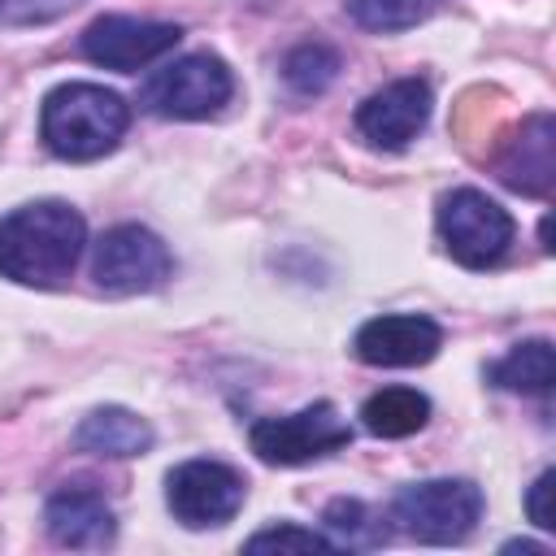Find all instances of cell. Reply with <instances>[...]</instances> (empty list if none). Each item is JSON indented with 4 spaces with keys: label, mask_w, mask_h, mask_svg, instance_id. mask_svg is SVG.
I'll list each match as a JSON object with an SVG mask.
<instances>
[{
    "label": "cell",
    "mask_w": 556,
    "mask_h": 556,
    "mask_svg": "<svg viewBox=\"0 0 556 556\" xmlns=\"http://www.w3.org/2000/svg\"><path fill=\"white\" fill-rule=\"evenodd\" d=\"M165 504L191 530L222 526L243 508V478L222 460H182L165 478Z\"/></svg>",
    "instance_id": "obj_9"
},
{
    "label": "cell",
    "mask_w": 556,
    "mask_h": 556,
    "mask_svg": "<svg viewBox=\"0 0 556 556\" xmlns=\"http://www.w3.org/2000/svg\"><path fill=\"white\" fill-rule=\"evenodd\" d=\"M321 521H326V539L334 547H378L387 539V526L361 500H334Z\"/></svg>",
    "instance_id": "obj_18"
},
{
    "label": "cell",
    "mask_w": 556,
    "mask_h": 556,
    "mask_svg": "<svg viewBox=\"0 0 556 556\" xmlns=\"http://www.w3.org/2000/svg\"><path fill=\"white\" fill-rule=\"evenodd\" d=\"M282 78L295 96H321L334 78H339V52L330 43H300L287 52L282 61Z\"/></svg>",
    "instance_id": "obj_17"
},
{
    "label": "cell",
    "mask_w": 556,
    "mask_h": 556,
    "mask_svg": "<svg viewBox=\"0 0 556 556\" xmlns=\"http://www.w3.org/2000/svg\"><path fill=\"white\" fill-rule=\"evenodd\" d=\"M74 447L91 452V456H143L152 447V426L130 408L104 404V408H91L78 421Z\"/></svg>",
    "instance_id": "obj_14"
},
{
    "label": "cell",
    "mask_w": 556,
    "mask_h": 556,
    "mask_svg": "<svg viewBox=\"0 0 556 556\" xmlns=\"http://www.w3.org/2000/svg\"><path fill=\"white\" fill-rule=\"evenodd\" d=\"M126 126L130 104L100 83H61L39 109V135L61 161H96L113 152Z\"/></svg>",
    "instance_id": "obj_2"
},
{
    "label": "cell",
    "mask_w": 556,
    "mask_h": 556,
    "mask_svg": "<svg viewBox=\"0 0 556 556\" xmlns=\"http://www.w3.org/2000/svg\"><path fill=\"white\" fill-rule=\"evenodd\" d=\"M43 526H48V534L61 547H78V552H100L117 534V521H113L109 500L96 486H83V482H74V486L65 482V486H56L48 495Z\"/></svg>",
    "instance_id": "obj_13"
},
{
    "label": "cell",
    "mask_w": 556,
    "mask_h": 556,
    "mask_svg": "<svg viewBox=\"0 0 556 556\" xmlns=\"http://www.w3.org/2000/svg\"><path fill=\"white\" fill-rule=\"evenodd\" d=\"M552 491H556V473H552V469H543V473L534 478V486L526 491V513H530V521H534L539 530H556Z\"/></svg>",
    "instance_id": "obj_22"
},
{
    "label": "cell",
    "mask_w": 556,
    "mask_h": 556,
    "mask_svg": "<svg viewBox=\"0 0 556 556\" xmlns=\"http://www.w3.org/2000/svg\"><path fill=\"white\" fill-rule=\"evenodd\" d=\"M248 552H334V543L317 530H304V526H269V530H256L248 539Z\"/></svg>",
    "instance_id": "obj_20"
},
{
    "label": "cell",
    "mask_w": 556,
    "mask_h": 556,
    "mask_svg": "<svg viewBox=\"0 0 556 556\" xmlns=\"http://www.w3.org/2000/svg\"><path fill=\"white\" fill-rule=\"evenodd\" d=\"M87 243L78 208L65 200H35L0 217V274L22 287H61Z\"/></svg>",
    "instance_id": "obj_1"
},
{
    "label": "cell",
    "mask_w": 556,
    "mask_h": 556,
    "mask_svg": "<svg viewBox=\"0 0 556 556\" xmlns=\"http://www.w3.org/2000/svg\"><path fill=\"white\" fill-rule=\"evenodd\" d=\"M352 348L365 365L408 369V365L434 361V352L443 348V330H439V321H430L421 313H382L356 330Z\"/></svg>",
    "instance_id": "obj_12"
},
{
    "label": "cell",
    "mask_w": 556,
    "mask_h": 556,
    "mask_svg": "<svg viewBox=\"0 0 556 556\" xmlns=\"http://www.w3.org/2000/svg\"><path fill=\"white\" fill-rule=\"evenodd\" d=\"M169 269H174L169 248L148 226H113V230H104L100 243H96V256H91L96 287L113 291V295L156 291L169 278Z\"/></svg>",
    "instance_id": "obj_7"
},
{
    "label": "cell",
    "mask_w": 556,
    "mask_h": 556,
    "mask_svg": "<svg viewBox=\"0 0 556 556\" xmlns=\"http://www.w3.org/2000/svg\"><path fill=\"white\" fill-rule=\"evenodd\" d=\"M552 143H556L552 113H530L517 130H504L495 139V148L486 152V161H491V169L500 174L504 187H513L521 195H547L552 191V178H556Z\"/></svg>",
    "instance_id": "obj_10"
},
{
    "label": "cell",
    "mask_w": 556,
    "mask_h": 556,
    "mask_svg": "<svg viewBox=\"0 0 556 556\" xmlns=\"http://www.w3.org/2000/svg\"><path fill=\"white\" fill-rule=\"evenodd\" d=\"M83 0H0V22H48Z\"/></svg>",
    "instance_id": "obj_21"
},
{
    "label": "cell",
    "mask_w": 556,
    "mask_h": 556,
    "mask_svg": "<svg viewBox=\"0 0 556 556\" xmlns=\"http://www.w3.org/2000/svg\"><path fill=\"white\" fill-rule=\"evenodd\" d=\"M182 39V30L174 22H148V17H126V13H109V17H96L83 39H78V52L104 70H122V74H135L152 61H161L165 52H174V43Z\"/></svg>",
    "instance_id": "obj_8"
},
{
    "label": "cell",
    "mask_w": 556,
    "mask_h": 556,
    "mask_svg": "<svg viewBox=\"0 0 556 556\" xmlns=\"http://www.w3.org/2000/svg\"><path fill=\"white\" fill-rule=\"evenodd\" d=\"M426 117H430V83L426 78H395L382 91L361 100L356 130L369 148L400 152V148H408V139L421 135Z\"/></svg>",
    "instance_id": "obj_11"
},
{
    "label": "cell",
    "mask_w": 556,
    "mask_h": 556,
    "mask_svg": "<svg viewBox=\"0 0 556 556\" xmlns=\"http://www.w3.org/2000/svg\"><path fill=\"white\" fill-rule=\"evenodd\" d=\"M426 421H430V400L413 387H382L361 408V426L378 439H408Z\"/></svg>",
    "instance_id": "obj_15"
},
{
    "label": "cell",
    "mask_w": 556,
    "mask_h": 556,
    "mask_svg": "<svg viewBox=\"0 0 556 556\" xmlns=\"http://www.w3.org/2000/svg\"><path fill=\"white\" fill-rule=\"evenodd\" d=\"M230 96H235V78L226 70V61L213 52H191V56L161 65L143 83L139 104L156 117L195 122V117H213Z\"/></svg>",
    "instance_id": "obj_4"
},
{
    "label": "cell",
    "mask_w": 556,
    "mask_h": 556,
    "mask_svg": "<svg viewBox=\"0 0 556 556\" xmlns=\"http://www.w3.org/2000/svg\"><path fill=\"white\" fill-rule=\"evenodd\" d=\"M482 517V486L469 478L408 482L391 500V521L421 543H460Z\"/></svg>",
    "instance_id": "obj_3"
},
{
    "label": "cell",
    "mask_w": 556,
    "mask_h": 556,
    "mask_svg": "<svg viewBox=\"0 0 556 556\" xmlns=\"http://www.w3.org/2000/svg\"><path fill=\"white\" fill-rule=\"evenodd\" d=\"M439 239L452 252V261H460L465 269H486L495 265L508 243H513V217L473 187H456L439 200Z\"/></svg>",
    "instance_id": "obj_5"
},
{
    "label": "cell",
    "mask_w": 556,
    "mask_h": 556,
    "mask_svg": "<svg viewBox=\"0 0 556 556\" xmlns=\"http://www.w3.org/2000/svg\"><path fill=\"white\" fill-rule=\"evenodd\" d=\"M248 443L265 465H304V460H317V456H330V452L348 447L352 426L339 417L334 404L321 400V404H308V408L287 413V417L252 421Z\"/></svg>",
    "instance_id": "obj_6"
},
{
    "label": "cell",
    "mask_w": 556,
    "mask_h": 556,
    "mask_svg": "<svg viewBox=\"0 0 556 556\" xmlns=\"http://www.w3.org/2000/svg\"><path fill=\"white\" fill-rule=\"evenodd\" d=\"M486 378L504 391H526V395H547L556 382V356L547 339H526L517 348H508V356H500Z\"/></svg>",
    "instance_id": "obj_16"
},
{
    "label": "cell",
    "mask_w": 556,
    "mask_h": 556,
    "mask_svg": "<svg viewBox=\"0 0 556 556\" xmlns=\"http://www.w3.org/2000/svg\"><path fill=\"white\" fill-rule=\"evenodd\" d=\"M434 0H348V17L365 30H408L430 13Z\"/></svg>",
    "instance_id": "obj_19"
}]
</instances>
